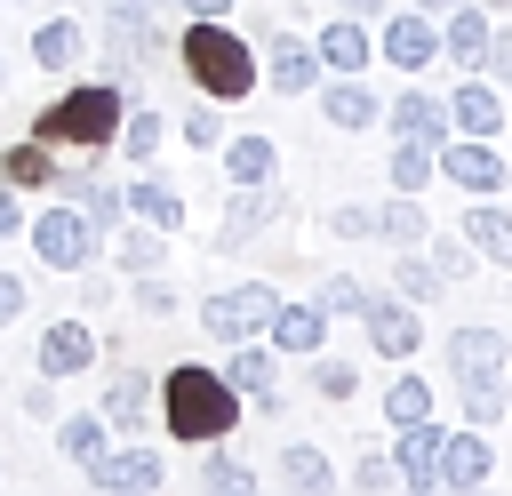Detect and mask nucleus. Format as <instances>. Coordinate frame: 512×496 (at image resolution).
<instances>
[{
    "label": "nucleus",
    "instance_id": "de8ad7c7",
    "mask_svg": "<svg viewBox=\"0 0 512 496\" xmlns=\"http://www.w3.org/2000/svg\"><path fill=\"white\" fill-rule=\"evenodd\" d=\"M352 488H368V496H384V488H400V464H392V456H368V464L352 472Z\"/></svg>",
    "mask_w": 512,
    "mask_h": 496
},
{
    "label": "nucleus",
    "instance_id": "79ce46f5",
    "mask_svg": "<svg viewBox=\"0 0 512 496\" xmlns=\"http://www.w3.org/2000/svg\"><path fill=\"white\" fill-rule=\"evenodd\" d=\"M184 144H192V152H216V144H224V104L200 96V104L184 112Z\"/></svg>",
    "mask_w": 512,
    "mask_h": 496
},
{
    "label": "nucleus",
    "instance_id": "f704fd0d",
    "mask_svg": "<svg viewBox=\"0 0 512 496\" xmlns=\"http://www.w3.org/2000/svg\"><path fill=\"white\" fill-rule=\"evenodd\" d=\"M48 424H56V456H72V464L104 456V440H112V424H104V416H48Z\"/></svg>",
    "mask_w": 512,
    "mask_h": 496
},
{
    "label": "nucleus",
    "instance_id": "4c0bfd02",
    "mask_svg": "<svg viewBox=\"0 0 512 496\" xmlns=\"http://www.w3.org/2000/svg\"><path fill=\"white\" fill-rule=\"evenodd\" d=\"M424 416H432V384L400 368V376L384 384V424H424Z\"/></svg>",
    "mask_w": 512,
    "mask_h": 496
},
{
    "label": "nucleus",
    "instance_id": "72a5a7b5",
    "mask_svg": "<svg viewBox=\"0 0 512 496\" xmlns=\"http://www.w3.org/2000/svg\"><path fill=\"white\" fill-rule=\"evenodd\" d=\"M456 408H464V424H504V376H456Z\"/></svg>",
    "mask_w": 512,
    "mask_h": 496
},
{
    "label": "nucleus",
    "instance_id": "58836bf2",
    "mask_svg": "<svg viewBox=\"0 0 512 496\" xmlns=\"http://www.w3.org/2000/svg\"><path fill=\"white\" fill-rule=\"evenodd\" d=\"M208 496H248L256 488V464H240V456H200V472H192Z\"/></svg>",
    "mask_w": 512,
    "mask_h": 496
},
{
    "label": "nucleus",
    "instance_id": "ddd939ff",
    "mask_svg": "<svg viewBox=\"0 0 512 496\" xmlns=\"http://www.w3.org/2000/svg\"><path fill=\"white\" fill-rule=\"evenodd\" d=\"M376 128H384V136H400V144H440V136H448V104H440V96H424V88H400V96L376 112Z\"/></svg>",
    "mask_w": 512,
    "mask_h": 496
},
{
    "label": "nucleus",
    "instance_id": "bb28decb",
    "mask_svg": "<svg viewBox=\"0 0 512 496\" xmlns=\"http://www.w3.org/2000/svg\"><path fill=\"white\" fill-rule=\"evenodd\" d=\"M216 376H224L240 400H256V392H272V384H280V360H272V344H264V336H248V344H232V360H224Z\"/></svg>",
    "mask_w": 512,
    "mask_h": 496
},
{
    "label": "nucleus",
    "instance_id": "2eb2a0df",
    "mask_svg": "<svg viewBox=\"0 0 512 496\" xmlns=\"http://www.w3.org/2000/svg\"><path fill=\"white\" fill-rule=\"evenodd\" d=\"M488 480H496V448H488V432H480V424L440 432V488H488Z\"/></svg>",
    "mask_w": 512,
    "mask_h": 496
},
{
    "label": "nucleus",
    "instance_id": "6ab92c4d",
    "mask_svg": "<svg viewBox=\"0 0 512 496\" xmlns=\"http://www.w3.org/2000/svg\"><path fill=\"white\" fill-rule=\"evenodd\" d=\"M312 56H320V72H368L376 64V40H368L360 16H328L320 40H312Z\"/></svg>",
    "mask_w": 512,
    "mask_h": 496
},
{
    "label": "nucleus",
    "instance_id": "aec40b11",
    "mask_svg": "<svg viewBox=\"0 0 512 496\" xmlns=\"http://www.w3.org/2000/svg\"><path fill=\"white\" fill-rule=\"evenodd\" d=\"M376 112H384V104L360 88V72H336V80L320 88V120H328L336 136H368V128H376Z\"/></svg>",
    "mask_w": 512,
    "mask_h": 496
},
{
    "label": "nucleus",
    "instance_id": "c03bdc74",
    "mask_svg": "<svg viewBox=\"0 0 512 496\" xmlns=\"http://www.w3.org/2000/svg\"><path fill=\"white\" fill-rule=\"evenodd\" d=\"M128 296H136V312H144V320H168V312H176V288H168L160 272H136V288H128Z\"/></svg>",
    "mask_w": 512,
    "mask_h": 496
},
{
    "label": "nucleus",
    "instance_id": "a878e982",
    "mask_svg": "<svg viewBox=\"0 0 512 496\" xmlns=\"http://www.w3.org/2000/svg\"><path fill=\"white\" fill-rule=\"evenodd\" d=\"M264 224H272V184H232L224 224H216V248H240V240L264 232Z\"/></svg>",
    "mask_w": 512,
    "mask_h": 496
},
{
    "label": "nucleus",
    "instance_id": "b1692460",
    "mask_svg": "<svg viewBox=\"0 0 512 496\" xmlns=\"http://www.w3.org/2000/svg\"><path fill=\"white\" fill-rule=\"evenodd\" d=\"M104 240H112V264H120L128 280H136V272H160V264H168V232H152V224H136V216H120V224H112Z\"/></svg>",
    "mask_w": 512,
    "mask_h": 496
},
{
    "label": "nucleus",
    "instance_id": "4468645a",
    "mask_svg": "<svg viewBox=\"0 0 512 496\" xmlns=\"http://www.w3.org/2000/svg\"><path fill=\"white\" fill-rule=\"evenodd\" d=\"M504 360H512V336L504 328H488V320L448 328V376H504Z\"/></svg>",
    "mask_w": 512,
    "mask_h": 496
},
{
    "label": "nucleus",
    "instance_id": "423d86ee",
    "mask_svg": "<svg viewBox=\"0 0 512 496\" xmlns=\"http://www.w3.org/2000/svg\"><path fill=\"white\" fill-rule=\"evenodd\" d=\"M432 176H448V184L472 192V200H496V192L512 184V160H504L488 136H456V128H448V136L432 144Z\"/></svg>",
    "mask_w": 512,
    "mask_h": 496
},
{
    "label": "nucleus",
    "instance_id": "1a4fd4ad",
    "mask_svg": "<svg viewBox=\"0 0 512 496\" xmlns=\"http://www.w3.org/2000/svg\"><path fill=\"white\" fill-rule=\"evenodd\" d=\"M80 472H88V488H104V496H152V488H168V464H160L152 448H112V440H104V456H88Z\"/></svg>",
    "mask_w": 512,
    "mask_h": 496
},
{
    "label": "nucleus",
    "instance_id": "5fc2aeb1",
    "mask_svg": "<svg viewBox=\"0 0 512 496\" xmlns=\"http://www.w3.org/2000/svg\"><path fill=\"white\" fill-rule=\"evenodd\" d=\"M480 8H488V16H512V0H480Z\"/></svg>",
    "mask_w": 512,
    "mask_h": 496
},
{
    "label": "nucleus",
    "instance_id": "4d7b16f0",
    "mask_svg": "<svg viewBox=\"0 0 512 496\" xmlns=\"http://www.w3.org/2000/svg\"><path fill=\"white\" fill-rule=\"evenodd\" d=\"M0 88H8V56H0Z\"/></svg>",
    "mask_w": 512,
    "mask_h": 496
},
{
    "label": "nucleus",
    "instance_id": "39448f33",
    "mask_svg": "<svg viewBox=\"0 0 512 496\" xmlns=\"http://www.w3.org/2000/svg\"><path fill=\"white\" fill-rule=\"evenodd\" d=\"M272 312H280V288H272V280H240V288H208V296H200V328H208L216 344L264 336Z\"/></svg>",
    "mask_w": 512,
    "mask_h": 496
},
{
    "label": "nucleus",
    "instance_id": "473e14b6",
    "mask_svg": "<svg viewBox=\"0 0 512 496\" xmlns=\"http://www.w3.org/2000/svg\"><path fill=\"white\" fill-rule=\"evenodd\" d=\"M440 288H448V280L432 272V256H424V248H400V256H392V296H408V304H432Z\"/></svg>",
    "mask_w": 512,
    "mask_h": 496
},
{
    "label": "nucleus",
    "instance_id": "49530a36",
    "mask_svg": "<svg viewBox=\"0 0 512 496\" xmlns=\"http://www.w3.org/2000/svg\"><path fill=\"white\" fill-rule=\"evenodd\" d=\"M480 72H488L496 88H512V24H504V32L488 24V56H480Z\"/></svg>",
    "mask_w": 512,
    "mask_h": 496
},
{
    "label": "nucleus",
    "instance_id": "f3484780",
    "mask_svg": "<svg viewBox=\"0 0 512 496\" xmlns=\"http://www.w3.org/2000/svg\"><path fill=\"white\" fill-rule=\"evenodd\" d=\"M432 24H440V56H448L456 72H480V56H488V8L456 0V8H440Z\"/></svg>",
    "mask_w": 512,
    "mask_h": 496
},
{
    "label": "nucleus",
    "instance_id": "2f4dec72",
    "mask_svg": "<svg viewBox=\"0 0 512 496\" xmlns=\"http://www.w3.org/2000/svg\"><path fill=\"white\" fill-rule=\"evenodd\" d=\"M424 232H432V224H424V200H416V192H392V200L376 208V232H368V240H384V248H416Z\"/></svg>",
    "mask_w": 512,
    "mask_h": 496
},
{
    "label": "nucleus",
    "instance_id": "7c9ffc66",
    "mask_svg": "<svg viewBox=\"0 0 512 496\" xmlns=\"http://www.w3.org/2000/svg\"><path fill=\"white\" fill-rule=\"evenodd\" d=\"M0 184H16V192H48V184H56V152H48L40 136L8 144V152H0Z\"/></svg>",
    "mask_w": 512,
    "mask_h": 496
},
{
    "label": "nucleus",
    "instance_id": "cd10ccee",
    "mask_svg": "<svg viewBox=\"0 0 512 496\" xmlns=\"http://www.w3.org/2000/svg\"><path fill=\"white\" fill-rule=\"evenodd\" d=\"M464 240H472L480 264H504V272H512V216H504L496 200H472V208H464Z\"/></svg>",
    "mask_w": 512,
    "mask_h": 496
},
{
    "label": "nucleus",
    "instance_id": "3c124183",
    "mask_svg": "<svg viewBox=\"0 0 512 496\" xmlns=\"http://www.w3.org/2000/svg\"><path fill=\"white\" fill-rule=\"evenodd\" d=\"M8 320H24V280H16V272H0V328H8Z\"/></svg>",
    "mask_w": 512,
    "mask_h": 496
},
{
    "label": "nucleus",
    "instance_id": "a19ab883",
    "mask_svg": "<svg viewBox=\"0 0 512 496\" xmlns=\"http://www.w3.org/2000/svg\"><path fill=\"white\" fill-rule=\"evenodd\" d=\"M432 184V144H400L392 136V192H424Z\"/></svg>",
    "mask_w": 512,
    "mask_h": 496
},
{
    "label": "nucleus",
    "instance_id": "412c9836",
    "mask_svg": "<svg viewBox=\"0 0 512 496\" xmlns=\"http://www.w3.org/2000/svg\"><path fill=\"white\" fill-rule=\"evenodd\" d=\"M120 200H128V216H136V224H152V232H184V216H192V208H184V192H176V184H160V176H144V168L120 184Z\"/></svg>",
    "mask_w": 512,
    "mask_h": 496
},
{
    "label": "nucleus",
    "instance_id": "c85d7f7f",
    "mask_svg": "<svg viewBox=\"0 0 512 496\" xmlns=\"http://www.w3.org/2000/svg\"><path fill=\"white\" fill-rule=\"evenodd\" d=\"M80 56H88V32H80L72 16H48V24L32 32V64H40V72H80Z\"/></svg>",
    "mask_w": 512,
    "mask_h": 496
},
{
    "label": "nucleus",
    "instance_id": "a211bd4d",
    "mask_svg": "<svg viewBox=\"0 0 512 496\" xmlns=\"http://www.w3.org/2000/svg\"><path fill=\"white\" fill-rule=\"evenodd\" d=\"M312 80H320V56H312V40H296V32H272V48H264V88H272V96H312Z\"/></svg>",
    "mask_w": 512,
    "mask_h": 496
},
{
    "label": "nucleus",
    "instance_id": "7ed1b4c3",
    "mask_svg": "<svg viewBox=\"0 0 512 496\" xmlns=\"http://www.w3.org/2000/svg\"><path fill=\"white\" fill-rule=\"evenodd\" d=\"M120 112H128V88H120V80H80V88H64V96L40 104L32 136H40L48 152H112Z\"/></svg>",
    "mask_w": 512,
    "mask_h": 496
},
{
    "label": "nucleus",
    "instance_id": "6e6552de",
    "mask_svg": "<svg viewBox=\"0 0 512 496\" xmlns=\"http://www.w3.org/2000/svg\"><path fill=\"white\" fill-rule=\"evenodd\" d=\"M368 40H376V56H384L392 72H432V64H440V24H432L424 8L384 16V32H368Z\"/></svg>",
    "mask_w": 512,
    "mask_h": 496
},
{
    "label": "nucleus",
    "instance_id": "8fccbe9b",
    "mask_svg": "<svg viewBox=\"0 0 512 496\" xmlns=\"http://www.w3.org/2000/svg\"><path fill=\"white\" fill-rule=\"evenodd\" d=\"M24 416H40V424L56 416V376H40V384H24Z\"/></svg>",
    "mask_w": 512,
    "mask_h": 496
},
{
    "label": "nucleus",
    "instance_id": "f8f14e48",
    "mask_svg": "<svg viewBox=\"0 0 512 496\" xmlns=\"http://www.w3.org/2000/svg\"><path fill=\"white\" fill-rule=\"evenodd\" d=\"M48 192H56V200H72V208H80L96 232H112V224L128 216L120 184H112V176H96V168H64V160H56V184H48Z\"/></svg>",
    "mask_w": 512,
    "mask_h": 496
},
{
    "label": "nucleus",
    "instance_id": "0eeeda50",
    "mask_svg": "<svg viewBox=\"0 0 512 496\" xmlns=\"http://www.w3.org/2000/svg\"><path fill=\"white\" fill-rule=\"evenodd\" d=\"M352 320L368 328V352H376V360H416V352H424V320H416L408 296H360Z\"/></svg>",
    "mask_w": 512,
    "mask_h": 496
},
{
    "label": "nucleus",
    "instance_id": "393cba45",
    "mask_svg": "<svg viewBox=\"0 0 512 496\" xmlns=\"http://www.w3.org/2000/svg\"><path fill=\"white\" fill-rule=\"evenodd\" d=\"M264 344H272V352H320V344H328V312H320V304H288V296H280V312H272Z\"/></svg>",
    "mask_w": 512,
    "mask_h": 496
},
{
    "label": "nucleus",
    "instance_id": "a18cd8bd",
    "mask_svg": "<svg viewBox=\"0 0 512 496\" xmlns=\"http://www.w3.org/2000/svg\"><path fill=\"white\" fill-rule=\"evenodd\" d=\"M328 232H336V240H368V232H376V208H360V200H336V208H328Z\"/></svg>",
    "mask_w": 512,
    "mask_h": 496
},
{
    "label": "nucleus",
    "instance_id": "9d476101",
    "mask_svg": "<svg viewBox=\"0 0 512 496\" xmlns=\"http://www.w3.org/2000/svg\"><path fill=\"white\" fill-rule=\"evenodd\" d=\"M96 416L112 424V432H152L160 424V376H144V368H120L112 384H104V400H96Z\"/></svg>",
    "mask_w": 512,
    "mask_h": 496
},
{
    "label": "nucleus",
    "instance_id": "864d4df0",
    "mask_svg": "<svg viewBox=\"0 0 512 496\" xmlns=\"http://www.w3.org/2000/svg\"><path fill=\"white\" fill-rule=\"evenodd\" d=\"M344 16H360V24H368V16H384V0H344Z\"/></svg>",
    "mask_w": 512,
    "mask_h": 496
},
{
    "label": "nucleus",
    "instance_id": "ea45409f",
    "mask_svg": "<svg viewBox=\"0 0 512 496\" xmlns=\"http://www.w3.org/2000/svg\"><path fill=\"white\" fill-rule=\"evenodd\" d=\"M304 360H312V392L320 400H352L360 392V368L352 360H336V352H304Z\"/></svg>",
    "mask_w": 512,
    "mask_h": 496
},
{
    "label": "nucleus",
    "instance_id": "5701e85b",
    "mask_svg": "<svg viewBox=\"0 0 512 496\" xmlns=\"http://www.w3.org/2000/svg\"><path fill=\"white\" fill-rule=\"evenodd\" d=\"M216 152H224V184H272V176H280V144H272V136H256V128H248V136H232V128H224V144H216Z\"/></svg>",
    "mask_w": 512,
    "mask_h": 496
},
{
    "label": "nucleus",
    "instance_id": "f257e3e1",
    "mask_svg": "<svg viewBox=\"0 0 512 496\" xmlns=\"http://www.w3.org/2000/svg\"><path fill=\"white\" fill-rule=\"evenodd\" d=\"M240 408H248V400H240L216 368H200V360H176V368L160 376V432L184 440V448H224L232 424H240Z\"/></svg>",
    "mask_w": 512,
    "mask_h": 496
},
{
    "label": "nucleus",
    "instance_id": "e433bc0d",
    "mask_svg": "<svg viewBox=\"0 0 512 496\" xmlns=\"http://www.w3.org/2000/svg\"><path fill=\"white\" fill-rule=\"evenodd\" d=\"M416 248L432 256V272H440V280H472V272H480V256H472V240H464V232H424Z\"/></svg>",
    "mask_w": 512,
    "mask_h": 496
},
{
    "label": "nucleus",
    "instance_id": "6e6d98bb",
    "mask_svg": "<svg viewBox=\"0 0 512 496\" xmlns=\"http://www.w3.org/2000/svg\"><path fill=\"white\" fill-rule=\"evenodd\" d=\"M416 8H424V16H440V8H456V0H416Z\"/></svg>",
    "mask_w": 512,
    "mask_h": 496
},
{
    "label": "nucleus",
    "instance_id": "37998d69",
    "mask_svg": "<svg viewBox=\"0 0 512 496\" xmlns=\"http://www.w3.org/2000/svg\"><path fill=\"white\" fill-rule=\"evenodd\" d=\"M360 296H368V288H360V280H352V272H328V280H320V296H312V304H320V312H328V320H352V312H360Z\"/></svg>",
    "mask_w": 512,
    "mask_h": 496
},
{
    "label": "nucleus",
    "instance_id": "9b49d317",
    "mask_svg": "<svg viewBox=\"0 0 512 496\" xmlns=\"http://www.w3.org/2000/svg\"><path fill=\"white\" fill-rule=\"evenodd\" d=\"M440 432H448V424H432V416H424V424H392V448H384V456L400 464V488L440 496Z\"/></svg>",
    "mask_w": 512,
    "mask_h": 496
},
{
    "label": "nucleus",
    "instance_id": "09e8293b",
    "mask_svg": "<svg viewBox=\"0 0 512 496\" xmlns=\"http://www.w3.org/2000/svg\"><path fill=\"white\" fill-rule=\"evenodd\" d=\"M24 216H32V208H24V192H16V184H0V240H16V232H24Z\"/></svg>",
    "mask_w": 512,
    "mask_h": 496
},
{
    "label": "nucleus",
    "instance_id": "dca6fc26",
    "mask_svg": "<svg viewBox=\"0 0 512 496\" xmlns=\"http://www.w3.org/2000/svg\"><path fill=\"white\" fill-rule=\"evenodd\" d=\"M32 360H40V376H56V384H64V376L96 368V328H88V320H48Z\"/></svg>",
    "mask_w": 512,
    "mask_h": 496
},
{
    "label": "nucleus",
    "instance_id": "c9c22d12",
    "mask_svg": "<svg viewBox=\"0 0 512 496\" xmlns=\"http://www.w3.org/2000/svg\"><path fill=\"white\" fill-rule=\"evenodd\" d=\"M280 480H288V488H320V496H328V488H336V464H328L312 440H288V448H280Z\"/></svg>",
    "mask_w": 512,
    "mask_h": 496
},
{
    "label": "nucleus",
    "instance_id": "20e7f679",
    "mask_svg": "<svg viewBox=\"0 0 512 496\" xmlns=\"http://www.w3.org/2000/svg\"><path fill=\"white\" fill-rule=\"evenodd\" d=\"M24 240H32V256L64 280V272H88L96 256H104V232L72 208V200H48L40 216H24Z\"/></svg>",
    "mask_w": 512,
    "mask_h": 496
},
{
    "label": "nucleus",
    "instance_id": "f03ea898",
    "mask_svg": "<svg viewBox=\"0 0 512 496\" xmlns=\"http://www.w3.org/2000/svg\"><path fill=\"white\" fill-rule=\"evenodd\" d=\"M176 56H184L192 96H208V104H240V96H256V48H248L224 16H184Z\"/></svg>",
    "mask_w": 512,
    "mask_h": 496
},
{
    "label": "nucleus",
    "instance_id": "c756f323",
    "mask_svg": "<svg viewBox=\"0 0 512 496\" xmlns=\"http://www.w3.org/2000/svg\"><path fill=\"white\" fill-rule=\"evenodd\" d=\"M168 144V120L152 112V104H128L120 112V128H112V152H128V168H152V152Z\"/></svg>",
    "mask_w": 512,
    "mask_h": 496
},
{
    "label": "nucleus",
    "instance_id": "603ef678",
    "mask_svg": "<svg viewBox=\"0 0 512 496\" xmlns=\"http://www.w3.org/2000/svg\"><path fill=\"white\" fill-rule=\"evenodd\" d=\"M168 8H184V16H232L240 0H168Z\"/></svg>",
    "mask_w": 512,
    "mask_h": 496
},
{
    "label": "nucleus",
    "instance_id": "4be33fe9",
    "mask_svg": "<svg viewBox=\"0 0 512 496\" xmlns=\"http://www.w3.org/2000/svg\"><path fill=\"white\" fill-rule=\"evenodd\" d=\"M448 128H456V136H504V96H496V80L448 88Z\"/></svg>",
    "mask_w": 512,
    "mask_h": 496
}]
</instances>
